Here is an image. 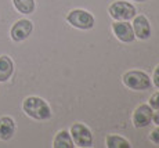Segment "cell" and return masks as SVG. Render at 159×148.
Masks as SVG:
<instances>
[{"label": "cell", "instance_id": "cell-15", "mask_svg": "<svg viewBox=\"0 0 159 148\" xmlns=\"http://www.w3.org/2000/svg\"><path fill=\"white\" fill-rule=\"evenodd\" d=\"M148 105L151 107L152 109H159V91H157V93H154L151 95Z\"/></svg>", "mask_w": 159, "mask_h": 148}, {"label": "cell", "instance_id": "cell-17", "mask_svg": "<svg viewBox=\"0 0 159 148\" xmlns=\"http://www.w3.org/2000/svg\"><path fill=\"white\" fill-rule=\"evenodd\" d=\"M152 83H154L155 87L159 89V65L155 68V71H154V75H152Z\"/></svg>", "mask_w": 159, "mask_h": 148}, {"label": "cell", "instance_id": "cell-9", "mask_svg": "<svg viewBox=\"0 0 159 148\" xmlns=\"http://www.w3.org/2000/svg\"><path fill=\"white\" fill-rule=\"evenodd\" d=\"M133 30L134 36L139 38L140 40H145L151 36V25H149V21L147 20L145 15H136L134 17Z\"/></svg>", "mask_w": 159, "mask_h": 148}, {"label": "cell", "instance_id": "cell-5", "mask_svg": "<svg viewBox=\"0 0 159 148\" xmlns=\"http://www.w3.org/2000/svg\"><path fill=\"white\" fill-rule=\"evenodd\" d=\"M71 137L73 140V144L76 147H91L93 146V134H91V130L87 127L83 123H75L71 127Z\"/></svg>", "mask_w": 159, "mask_h": 148}, {"label": "cell", "instance_id": "cell-2", "mask_svg": "<svg viewBox=\"0 0 159 148\" xmlns=\"http://www.w3.org/2000/svg\"><path fill=\"white\" fill-rule=\"evenodd\" d=\"M123 83L131 90L144 91L151 87V78L143 71H129L123 75Z\"/></svg>", "mask_w": 159, "mask_h": 148}, {"label": "cell", "instance_id": "cell-11", "mask_svg": "<svg viewBox=\"0 0 159 148\" xmlns=\"http://www.w3.org/2000/svg\"><path fill=\"white\" fill-rule=\"evenodd\" d=\"M14 73V62L8 55H0V82H7Z\"/></svg>", "mask_w": 159, "mask_h": 148}, {"label": "cell", "instance_id": "cell-10", "mask_svg": "<svg viewBox=\"0 0 159 148\" xmlns=\"http://www.w3.org/2000/svg\"><path fill=\"white\" fill-rule=\"evenodd\" d=\"M15 133V122L10 116H2L0 118V140L8 141L13 138Z\"/></svg>", "mask_w": 159, "mask_h": 148}, {"label": "cell", "instance_id": "cell-1", "mask_svg": "<svg viewBox=\"0 0 159 148\" xmlns=\"http://www.w3.org/2000/svg\"><path fill=\"white\" fill-rule=\"evenodd\" d=\"M22 109L29 118L35 121H47L51 118V108L40 97L30 95L24 100Z\"/></svg>", "mask_w": 159, "mask_h": 148}, {"label": "cell", "instance_id": "cell-8", "mask_svg": "<svg viewBox=\"0 0 159 148\" xmlns=\"http://www.w3.org/2000/svg\"><path fill=\"white\" fill-rule=\"evenodd\" d=\"M112 32L119 40L123 43H131L136 39L133 26L127 21H115L112 24Z\"/></svg>", "mask_w": 159, "mask_h": 148}, {"label": "cell", "instance_id": "cell-3", "mask_svg": "<svg viewBox=\"0 0 159 148\" xmlns=\"http://www.w3.org/2000/svg\"><path fill=\"white\" fill-rule=\"evenodd\" d=\"M108 13L115 21H130L131 18L136 17L137 11L131 3L118 0V2H114L112 4H109Z\"/></svg>", "mask_w": 159, "mask_h": 148}, {"label": "cell", "instance_id": "cell-14", "mask_svg": "<svg viewBox=\"0 0 159 148\" xmlns=\"http://www.w3.org/2000/svg\"><path fill=\"white\" fill-rule=\"evenodd\" d=\"M14 7L21 14H32L35 11V0H13Z\"/></svg>", "mask_w": 159, "mask_h": 148}, {"label": "cell", "instance_id": "cell-7", "mask_svg": "<svg viewBox=\"0 0 159 148\" xmlns=\"http://www.w3.org/2000/svg\"><path fill=\"white\" fill-rule=\"evenodd\" d=\"M33 30V24L29 20H20L13 25L10 30L11 39L14 42H24L29 38V35Z\"/></svg>", "mask_w": 159, "mask_h": 148}, {"label": "cell", "instance_id": "cell-19", "mask_svg": "<svg viewBox=\"0 0 159 148\" xmlns=\"http://www.w3.org/2000/svg\"><path fill=\"white\" fill-rule=\"evenodd\" d=\"M134 2H147V0H134Z\"/></svg>", "mask_w": 159, "mask_h": 148}, {"label": "cell", "instance_id": "cell-16", "mask_svg": "<svg viewBox=\"0 0 159 148\" xmlns=\"http://www.w3.org/2000/svg\"><path fill=\"white\" fill-rule=\"evenodd\" d=\"M149 140H151L152 143H155V144H158L159 146V126L158 127H155L154 130L149 133Z\"/></svg>", "mask_w": 159, "mask_h": 148}, {"label": "cell", "instance_id": "cell-18", "mask_svg": "<svg viewBox=\"0 0 159 148\" xmlns=\"http://www.w3.org/2000/svg\"><path fill=\"white\" fill-rule=\"evenodd\" d=\"M152 121H154L155 125H158L159 126V109H157V112L152 115Z\"/></svg>", "mask_w": 159, "mask_h": 148}, {"label": "cell", "instance_id": "cell-4", "mask_svg": "<svg viewBox=\"0 0 159 148\" xmlns=\"http://www.w3.org/2000/svg\"><path fill=\"white\" fill-rule=\"evenodd\" d=\"M66 21L72 26L78 28V29H83V30L91 29L94 26V24H96L93 14H90L86 10H80V8L72 10L71 13L66 15Z\"/></svg>", "mask_w": 159, "mask_h": 148}, {"label": "cell", "instance_id": "cell-12", "mask_svg": "<svg viewBox=\"0 0 159 148\" xmlns=\"http://www.w3.org/2000/svg\"><path fill=\"white\" fill-rule=\"evenodd\" d=\"M53 147L54 148H73V140L71 137V133L66 130H61L58 132L54 137L53 141Z\"/></svg>", "mask_w": 159, "mask_h": 148}, {"label": "cell", "instance_id": "cell-6", "mask_svg": "<svg viewBox=\"0 0 159 148\" xmlns=\"http://www.w3.org/2000/svg\"><path fill=\"white\" fill-rule=\"evenodd\" d=\"M152 115H154V109L148 104H143V105L137 107L133 112V118H131L134 127L136 129L147 127L152 122Z\"/></svg>", "mask_w": 159, "mask_h": 148}, {"label": "cell", "instance_id": "cell-13", "mask_svg": "<svg viewBox=\"0 0 159 148\" xmlns=\"http://www.w3.org/2000/svg\"><path fill=\"white\" fill-rule=\"evenodd\" d=\"M105 144L108 148H130L131 147L129 140H126L122 136H116V134H109L105 140Z\"/></svg>", "mask_w": 159, "mask_h": 148}]
</instances>
